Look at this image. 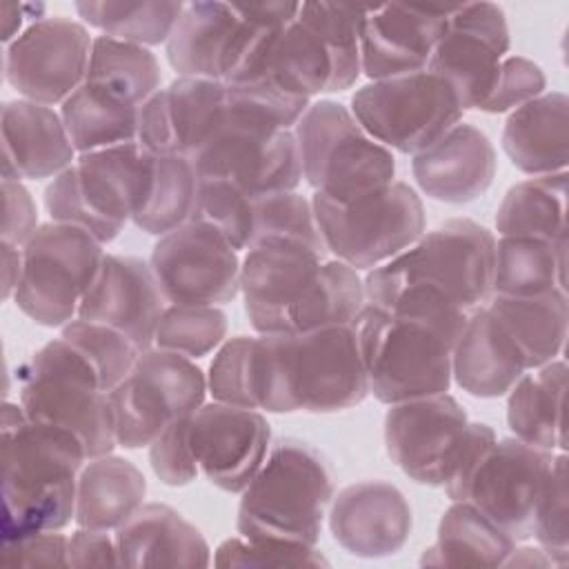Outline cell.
I'll return each mask as SVG.
<instances>
[{
  "label": "cell",
  "mask_w": 569,
  "mask_h": 569,
  "mask_svg": "<svg viewBox=\"0 0 569 569\" xmlns=\"http://www.w3.org/2000/svg\"><path fill=\"white\" fill-rule=\"evenodd\" d=\"M240 293L256 333L353 325L367 305L356 269L298 242L249 249L240 264Z\"/></svg>",
  "instance_id": "1"
},
{
  "label": "cell",
  "mask_w": 569,
  "mask_h": 569,
  "mask_svg": "<svg viewBox=\"0 0 569 569\" xmlns=\"http://www.w3.org/2000/svg\"><path fill=\"white\" fill-rule=\"evenodd\" d=\"M369 378L353 325L302 333H258L253 405L267 413H333L360 405Z\"/></svg>",
  "instance_id": "2"
},
{
  "label": "cell",
  "mask_w": 569,
  "mask_h": 569,
  "mask_svg": "<svg viewBox=\"0 0 569 569\" xmlns=\"http://www.w3.org/2000/svg\"><path fill=\"white\" fill-rule=\"evenodd\" d=\"M0 538L62 531L76 518L78 476L87 451L67 429L29 420L20 402L2 405Z\"/></svg>",
  "instance_id": "3"
},
{
  "label": "cell",
  "mask_w": 569,
  "mask_h": 569,
  "mask_svg": "<svg viewBox=\"0 0 569 569\" xmlns=\"http://www.w3.org/2000/svg\"><path fill=\"white\" fill-rule=\"evenodd\" d=\"M467 318L365 305L353 322L369 393L382 405L447 393L451 351Z\"/></svg>",
  "instance_id": "4"
},
{
  "label": "cell",
  "mask_w": 569,
  "mask_h": 569,
  "mask_svg": "<svg viewBox=\"0 0 569 569\" xmlns=\"http://www.w3.org/2000/svg\"><path fill=\"white\" fill-rule=\"evenodd\" d=\"M240 496L238 536L316 547L333 498V476L313 445L280 438Z\"/></svg>",
  "instance_id": "5"
},
{
  "label": "cell",
  "mask_w": 569,
  "mask_h": 569,
  "mask_svg": "<svg viewBox=\"0 0 569 569\" xmlns=\"http://www.w3.org/2000/svg\"><path fill=\"white\" fill-rule=\"evenodd\" d=\"M493 260L496 236L476 220L453 218L371 269L365 278L367 302H380L398 289H422L473 313L491 298Z\"/></svg>",
  "instance_id": "6"
},
{
  "label": "cell",
  "mask_w": 569,
  "mask_h": 569,
  "mask_svg": "<svg viewBox=\"0 0 569 569\" xmlns=\"http://www.w3.org/2000/svg\"><path fill=\"white\" fill-rule=\"evenodd\" d=\"M493 440L496 431L471 422L449 393L389 405L385 416V449L391 462L418 485L442 487L449 500H456Z\"/></svg>",
  "instance_id": "7"
},
{
  "label": "cell",
  "mask_w": 569,
  "mask_h": 569,
  "mask_svg": "<svg viewBox=\"0 0 569 569\" xmlns=\"http://www.w3.org/2000/svg\"><path fill=\"white\" fill-rule=\"evenodd\" d=\"M153 167L156 156L140 142L80 153L47 184V213L53 222L82 227L109 244L144 207Z\"/></svg>",
  "instance_id": "8"
},
{
  "label": "cell",
  "mask_w": 569,
  "mask_h": 569,
  "mask_svg": "<svg viewBox=\"0 0 569 569\" xmlns=\"http://www.w3.org/2000/svg\"><path fill=\"white\" fill-rule=\"evenodd\" d=\"M16 380L29 420L71 431L87 458L113 453L118 442L109 391L67 340L53 338L36 349L16 369Z\"/></svg>",
  "instance_id": "9"
},
{
  "label": "cell",
  "mask_w": 569,
  "mask_h": 569,
  "mask_svg": "<svg viewBox=\"0 0 569 569\" xmlns=\"http://www.w3.org/2000/svg\"><path fill=\"white\" fill-rule=\"evenodd\" d=\"M300 2H187L164 53L184 78L233 82L269 33L298 16Z\"/></svg>",
  "instance_id": "10"
},
{
  "label": "cell",
  "mask_w": 569,
  "mask_h": 569,
  "mask_svg": "<svg viewBox=\"0 0 569 569\" xmlns=\"http://www.w3.org/2000/svg\"><path fill=\"white\" fill-rule=\"evenodd\" d=\"M293 136L305 182L327 200L347 204L396 180L393 151L376 142L340 102H311Z\"/></svg>",
  "instance_id": "11"
},
{
  "label": "cell",
  "mask_w": 569,
  "mask_h": 569,
  "mask_svg": "<svg viewBox=\"0 0 569 569\" xmlns=\"http://www.w3.org/2000/svg\"><path fill=\"white\" fill-rule=\"evenodd\" d=\"M311 204L327 253L356 271L389 262L425 233V204L402 180L347 204L313 193Z\"/></svg>",
  "instance_id": "12"
},
{
  "label": "cell",
  "mask_w": 569,
  "mask_h": 569,
  "mask_svg": "<svg viewBox=\"0 0 569 569\" xmlns=\"http://www.w3.org/2000/svg\"><path fill=\"white\" fill-rule=\"evenodd\" d=\"M107 251L82 227L44 222L22 247V273L13 293L16 307L40 327H64L93 284Z\"/></svg>",
  "instance_id": "13"
},
{
  "label": "cell",
  "mask_w": 569,
  "mask_h": 569,
  "mask_svg": "<svg viewBox=\"0 0 569 569\" xmlns=\"http://www.w3.org/2000/svg\"><path fill=\"white\" fill-rule=\"evenodd\" d=\"M200 178H222L249 196L296 191L302 162L293 129H276L227 102L202 144L189 158Z\"/></svg>",
  "instance_id": "14"
},
{
  "label": "cell",
  "mask_w": 569,
  "mask_h": 569,
  "mask_svg": "<svg viewBox=\"0 0 569 569\" xmlns=\"http://www.w3.org/2000/svg\"><path fill=\"white\" fill-rule=\"evenodd\" d=\"M349 109L376 142L405 156L431 147L465 113L456 91L427 69L362 84Z\"/></svg>",
  "instance_id": "15"
},
{
  "label": "cell",
  "mask_w": 569,
  "mask_h": 569,
  "mask_svg": "<svg viewBox=\"0 0 569 569\" xmlns=\"http://www.w3.org/2000/svg\"><path fill=\"white\" fill-rule=\"evenodd\" d=\"M207 393V373L196 360L158 347L142 351L129 376L109 391L118 447H149L173 420L193 416Z\"/></svg>",
  "instance_id": "16"
},
{
  "label": "cell",
  "mask_w": 569,
  "mask_h": 569,
  "mask_svg": "<svg viewBox=\"0 0 569 569\" xmlns=\"http://www.w3.org/2000/svg\"><path fill=\"white\" fill-rule=\"evenodd\" d=\"M240 256L211 224L187 220L158 238L149 267L169 305H227L240 293Z\"/></svg>",
  "instance_id": "17"
},
{
  "label": "cell",
  "mask_w": 569,
  "mask_h": 569,
  "mask_svg": "<svg viewBox=\"0 0 569 569\" xmlns=\"http://www.w3.org/2000/svg\"><path fill=\"white\" fill-rule=\"evenodd\" d=\"M93 38L87 27L64 16L31 22L4 47L7 84L24 100L56 107L87 78Z\"/></svg>",
  "instance_id": "18"
},
{
  "label": "cell",
  "mask_w": 569,
  "mask_h": 569,
  "mask_svg": "<svg viewBox=\"0 0 569 569\" xmlns=\"http://www.w3.org/2000/svg\"><path fill=\"white\" fill-rule=\"evenodd\" d=\"M509 44L502 7L493 2L449 4L427 71L440 76L456 91L462 109L471 111L489 96Z\"/></svg>",
  "instance_id": "19"
},
{
  "label": "cell",
  "mask_w": 569,
  "mask_h": 569,
  "mask_svg": "<svg viewBox=\"0 0 569 569\" xmlns=\"http://www.w3.org/2000/svg\"><path fill=\"white\" fill-rule=\"evenodd\" d=\"M553 453L518 438L493 440L480 456L456 500L471 502L516 542L533 533V509Z\"/></svg>",
  "instance_id": "20"
},
{
  "label": "cell",
  "mask_w": 569,
  "mask_h": 569,
  "mask_svg": "<svg viewBox=\"0 0 569 569\" xmlns=\"http://www.w3.org/2000/svg\"><path fill=\"white\" fill-rule=\"evenodd\" d=\"M189 442L204 478L227 493H240L269 453L271 427L258 409L213 400L191 416Z\"/></svg>",
  "instance_id": "21"
},
{
  "label": "cell",
  "mask_w": 569,
  "mask_h": 569,
  "mask_svg": "<svg viewBox=\"0 0 569 569\" xmlns=\"http://www.w3.org/2000/svg\"><path fill=\"white\" fill-rule=\"evenodd\" d=\"M413 518L405 493L389 480L342 487L329 505L333 540L356 558H389L411 536Z\"/></svg>",
  "instance_id": "22"
},
{
  "label": "cell",
  "mask_w": 569,
  "mask_h": 569,
  "mask_svg": "<svg viewBox=\"0 0 569 569\" xmlns=\"http://www.w3.org/2000/svg\"><path fill=\"white\" fill-rule=\"evenodd\" d=\"M447 11L440 4L369 7L360 27L362 76L371 82L427 69Z\"/></svg>",
  "instance_id": "23"
},
{
  "label": "cell",
  "mask_w": 569,
  "mask_h": 569,
  "mask_svg": "<svg viewBox=\"0 0 569 569\" xmlns=\"http://www.w3.org/2000/svg\"><path fill=\"white\" fill-rule=\"evenodd\" d=\"M162 311L164 298L149 262L107 253L78 307V318L113 327L147 351L153 347Z\"/></svg>",
  "instance_id": "24"
},
{
  "label": "cell",
  "mask_w": 569,
  "mask_h": 569,
  "mask_svg": "<svg viewBox=\"0 0 569 569\" xmlns=\"http://www.w3.org/2000/svg\"><path fill=\"white\" fill-rule=\"evenodd\" d=\"M222 111L224 82L178 76L140 107L138 142L153 156L191 158Z\"/></svg>",
  "instance_id": "25"
},
{
  "label": "cell",
  "mask_w": 569,
  "mask_h": 569,
  "mask_svg": "<svg viewBox=\"0 0 569 569\" xmlns=\"http://www.w3.org/2000/svg\"><path fill=\"white\" fill-rule=\"evenodd\" d=\"M496 149L485 131L458 122L425 151L411 156V173L420 191L438 202L469 204L493 184Z\"/></svg>",
  "instance_id": "26"
},
{
  "label": "cell",
  "mask_w": 569,
  "mask_h": 569,
  "mask_svg": "<svg viewBox=\"0 0 569 569\" xmlns=\"http://www.w3.org/2000/svg\"><path fill=\"white\" fill-rule=\"evenodd\" d=\"M331 80L333 64L322 40L296 18L264 38L233 82H253L287 100L311 104L316 96L329 93Z\"/></svg>",
  "instance_id": "27"
},
{
  "label": "cell",
  "mask_w": 569,
  "mask_h": 569,
  "mask_svg": "<svg viewBox=\"0 0 569 569\" xmlns=\"http://www.w3.org/2000/svg\"><path fill=\"white\" fill-rule=\"evenodd\" d=\"M2 180H47L76 162V147L62 116L47 104L24 98L7 100L0 109Z\"/></svg>",
  "instance_id": "28"
},
{
  "label": "cell",
  "mask_w": 569,
  "mask_h": 569,
  "mask_svg": "<svg viewBox=\"0 0 569 569\" xmlns=\"http://www.w3.org/2000/svg\"><path fill=\"white\" fill-rule=\"evenodd\" d=\"M120 567H209L202 531L164 502H144L116 531Z\"/></svg>",
  "instance_id": "29"
},
{
  "label": "cell",
  "mask_w": 569,
  "mask_h": 569,
  "mask_svg": "<svg viewBox=\"0 0 569 569\" xmlns=\"http://www.w3.org/2000/svg\"><path fill=\"white\" fill-rule=\"evenodd\" d=\"M516 342L487 307L476 309L451 351V378L473 398H502L527 373Z\"/></svg>",
  "instance_id": "30"
},
{
  "label": "cell",
  "mask_w": 569,
  "mask_h": 569,
  "mask_svg": "<svg viewBox=\"0 0 569 569\" xmlns=\"http://www.w3.org/2000/svg\"><path fill=\"white\" fill-rule=\"evenodd\" d=\"M502 151L527 176L567 171L569 162V98L545 91L507 116Z\"/></svg>",
  "instance_id": "31"
},
{
  "label": "cell",
  "mask_w": 569,
  "mask_h": 569,
  "mask_svg": "<svg viewBox=\"0 0 569 569\" xmlns=\"http://www.w3.org/2000/svg\"><path fill=\"white\" fill-rule=\"evenodd\" d=\"M567 362L556 358L529 369L507 393V425L513 438L558 453L565 447Z\"/></svg>",
  "instance_id": "32"
},
{
  "label": "cell",
  "mask_w": 569,
  "mask_h": 569,
  "mask_svg": "<svg viewBox=\"0 0 569 569\" xmlns=\"http://www.w3.org/2000/svg\"><path fill=\"white\" fill-rule=\"evenodd\" d=\"M144 496L147 478L131 460L116 453L89 458L78 476L73 522L116 531L144 505Z\"/></svg>",
  "instance_id": "33"
},
{
  "label": "cell",
  "mask_w": 569,
  "mask_h": 569,
  "mask_svg": "<svg viewBox=\"0 0 569 569\" xmlns=\"http://www.w3.org/2000/svg\"><path fill=\"white\" fill-rule=\"evenodd\" d=\"M516 342L527 369L560 358L569 329L567 291L542 296H491L485 305Z\"/></svg>",
  "instance_id": "34"
},
{
  "label": "cell",
  "mask_w": 569,
  "mask_h": 569,
  "mask_svg": "<svg viewBox=\"0 0 569 569\" xmlns=\"http://www.w3.org/2000/svg\"><path fill=\"white\" fill-rule=\"evenodd\" d=\"M518 542L471 502L451 500L438 522V536L420 556L436 567H505Z\"/></svg>",
  "instance_id": "35"
},
{
  "label": "cell",
  "mask_w": 569,
  "mask_h": 569,
  "mask_svg": "<svg viewBox=\"0 0 569 569\" xmlns=\"http://www.w3.org/2000/svg\"><path fill=\"white\" fill-rule=\"evenodd\" d=\"M567 291V240L500 236L496 240L491 296H542Z\"/></svg>",
  "instance_id": "36"
},
{
  "label": "cell",
  "mask_w": 569,
  "mask_h": 569,
  "mask_svg": "<svg viewBox=\"0 0 569 569\" xmlns=\"http://www.w3.org/2000/svg\"><path fill=\"white\" fill-rule=\"evenodd\" d=\"M567 171L516 182L496 209L500 236L567 240Z\"/></svg>",
  "instance_id": "37"
},
{
  "label": "cell",
  "mask_w": 569,
  "mask_h": 569,
  "mask_svg": "<svg viewBox=\"0 0 569 569\" xmlns=\"http://www.w3.org/2000/svg\"><path fill=\"white\" fill-rule=\"evenodd\" d=\"M162 82L160 62L149 47L96 36L84 84L129 107H142Z\"/></svg>",
  "instance_id": "38"
},
{
  "label": "cell",
  "mask_w": 569,
  "mask_h": 569,
  "mask_svg": "<svg viewBox=\"0 0 569 569\" xmlns=\"http://www.w3.org/2000/svg\"><path fill=\"white\" fill-rule=\"evenodd\" d=\"M60 116L78 156L138 142L140 109L118 102L84 82L60 104Z\"/></svg>",
  "instance_id": "39"
},
{
  "label": "cell",
  "mask_w": 569,
  "mask_h": 569,
  "mask_svg": "<svg viewBox=\"0 0 569 569\" xmlns=\"http://www.w3.org/2000/svg\"><path fill=\"white\" fill-rule=\"evenodd\" d=\"M365 4H338V2H300L298 20L307 24L325 44L331 64L333 80L329 93L351 89L362 76L360 67V27L367 18Z\"/></svg>",
  "instance_id": "40"
},
{
  "label": "cell",
  "mask_w": 569,
  "mask_h": 569,
  "mask_svg": "<svg viewBox=\"0 0 569 569\" xmlns=\"http://www.w3.org/2000/svg\"><path fill=\"white\" fill-rule=\"evenodd\" d=\"M78 16L100 36L142 47L167 44L184 2H93L73 4Z\"/></svg>",
  "instance_id": "41"
},
{
  "label": "cell",
  "mask_w": 569,
  "mask_h": 569,
  "mask_svg": "<svg viewBox=\"0 0 569 569\" xmlns=\"http://www.w3.org/2000/svg\"><path fill=\"white\" fill-rule=\"evenodd\" d=\"M200 176L187 156H156L153 180L133 224L149 236H164L191 220Z\"/></svg>",
  "instance_id": "42"
},
{
  "label": "cell",
  "mask_w": 569,
  "mask_h": 569,
  "mask_svg": "<svg viewBox=\"0 0 569 569\" xmlns=\"http://www.w3.org/2000/svg\"><path fill=\"white\" fill-rule=\"evenodd\" d=\"M271 242H298L327 256L309 198L298 191L253 196L249 249Z\"/></svg>",
  "instance_id": "43"
},
{
  "label": "cell",
  "mask_w": 569,
  "mask_h": 569,
  "mask_svg": "<svg viewBox=\"0 0 569 569\" xmlns=\"http://www.w3.org/2000/svg\"><path fill=\"white\" fill-rule=\"evenodd\" d=\"M227 313L216 305H167L153 347L198 360L227 340Z\"/></svg>",
  "instance_id": "44"
},
{
  "label": "cell",
  "mask_w": 569,
  "mask_h": 569,
  "mask_svg": "<svg viewBox=\"0 0 569 569\" xmlns=\"http://www.w3.org/2000/svg\"><path fill=\"white\" fill-rule=\"evenodd\" d=\"M60 338L67 340L93 367L107 391L129 376L138 356L142 353L118 329L84 318H73L69 325H64Z\"/></svg>",
  "instance_id": "45"
},
{
  "label": "cell",
  "mask_w": 569,
  "mask_h": 569,
  "mask_svg": "<svg viewBox=\"0 0 569 569\" xmlns=\"http://www.w3.org/2000/svg\"><path fill=\"white\" fill-rule=\"evenodd\" d=\"M253 196L222 178H200L191 220L218 229L236 251H247L251 240Z\"/></svg>",
  "instance_id": "46"
},
{
  "label": "cell",
  "mask_w": 569,
  "mask_h": 569,
  "mask_svg": "<svg viewBox=\"0 0 569 569\" xmlns=\"http://www.w3.org/2000/svg\"><path fill=\"white\" fill-rule=\"evenodd\" d=\"M567 453H553L545 485L533 509V538L556 567L569 562V505Z\"/></svg>",
  "instance_id": "47"
},
{
  "label": "cell",
  "mask_w": 569,
  "mask_h": 569,
  "mask_svg": "<svg viewBox=\"0 0 569 569\" xmlns=\"http://www.w3.org/2000/svg\"><path fill=\"white\" fill-rule=\"evenodd\" d=\"M211 562L216 567H242V569L327 567L329 565V560L316 547L273 542V540H249L242 536H231L222 540L216 547Z\"/></svg>",
  "instance_id": "48"
},
{
  "label": "cell",
  "mask_w": 569,
  "mask_h": 569,
  "mask_svg": "<svg viewBox=\"0 0 569 569\" xmlns=\"http://www.w3.org/2000/svg\"><path fill=\"white\" fill-rule=\"evenodd\" d=\"M547 78L540 64L525 56H507L500 67L489 96L482 100L478 111L485 113H511L529 100L542 96Z\"/></svg>",
  "instance_id": "49"
},
{
  "label": "cell",
  "mask_w": 569,
  "mask_h": 569,
  "mask_svg": "<svg viewBox=\"0 0 569 569\" xmlns=\"http://www.w3.org/2000/svg\"><path fill=\"white\" fill-rule=\"evenodd\" d=\"M189 420L191 416L173 420L149 445L151 471L167 487H187L200 473V467L189 442Z\"/></svg>",
  "instance_id": "50"
},
{
  "label": "cell",
  "mask_w": 569,
  "mask_h": 569,
  "mask_svg": "<svg viewBox=\"0 0 569 569\" xmlns=\"http://www.w3.org/2000/svg\"><path fill=\"white\" fill-rule=\"evenodd\" d=\"M2 567H69V536L62 531H31L2 538Z\"/></svg>",
  "instance_id": "51"
},
{
  "label": "cell",
  "mask_w": 569,
  "mask_h": 569,
  "mask_svg": "<svg viewBox=\"0 0 569 569\" xmlns=\"http://www.w3.org/2000/svg\"><path fill=\"white\" fill-rule=\"evenodd\" d=\"M2 242L24 247L38 231V207L31 191L16 180H2Z\"/></svg>",
  "instance_id": "52"
},
{
  "label": "cell",
  "mask_w": 569,
  "mask_h": 569,
  "mask_svg": "<svg viewBox=\"0 0 569 569\" xmlns=\"http://www.w3.org/2000/svg\"><path fill=\"white\" fill-rule=\"evenodd\" d=\"M69 567H120L113 531L78 527L69 536Z\"/></svg>",
  "instance_id": "53"
},
{
  "label": "cell",
  "mask_w": 569,
  "mask_h": 569,
  "mask_svg": "<svg viewBox=\"0 0 569 569\" xmlns=\"http://www.w3.org/2000/svg\"><path fill=\"white\" fill-rule=\"evenodd\" d=\"M22 273V247L2 242V296L13 298Z\"/></svg>",
  "instance_id": "54"
},
{
  "label": "cell",
  "mask_w": 569,
  "mask_h": 569,
  "mask_svg": "<svg viewBox=\"0 0 569 569\" xmlns=\"http://www.w3.org/2000/svg\"><path fill=\"white\" fill-rule=\"evenodd\" d=\"M505 567H556L553 560L540 547H513Z\"/></svg>",
  "instance_id": "55"
},
{
  "label": "cell",
  "mask_w": 569,
  "mask_h": 569,
  "mask_svg": "<svg viewBox=\"0 0 569 569\" xmlns=\"http://www.w3.org/2000/svg\"><path fill=\"white\" fill-rule=\"evenodd\" d=\"M2 42H4V47L9 44V42H13L24 29H22V22H24V7L18 2H4L2 4Z\"/></svg>",
  "instance_id": "56"
}]
</instances>
